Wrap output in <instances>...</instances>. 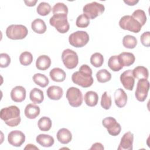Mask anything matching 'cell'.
I'll use <instances>...</instances> for the list:
<instances>
[{
    "instance_id": "cell-1",
    "label": "cell",
    "mask_w": 150,
    "mask_h": 150,
    "mask_svg": "<svg viewBox=\"0 0 150 150\" xmlns=\"http://www.w3.org/2000/svg\"><path fill=\"white\" fill-rule=\"evenodd\" d=\"M93 71L87 64H83L79 68V71H75L71 76L72 81L82 87H90L94 81L92 77Z\"/></svg>"
},
{
    "instance_id": "cell-2",
    "label": "cell",
    "mask_w": 150,
    "mask_h": 150,
    "mask_svg": "<svg viewBox=\"0 0 150 150\" xmlns=\"http://www.w3.org/2000/svg\"><path fill=\"white\" fill-rule=\"evenodd\" d=\"M0 117L7 125L11 127H16L21 121L20 109L16 105L3 108L0 111Z\"/></svg>"
},
{
    "instance_id": "cell-3",
    "label": "cell",
    "mask_w": 150,
    "mask_h": 150,
    "mask_svg": "<svg viewBox=\"0 0 150 150\" xmlns=\"http://www.w3.org/2000/svg\"><path fill=\"white\" fill-rule=\"evenodd\" d=\"M50 25L61 33H65L69 30L70 25L67 21V14L56 13L49 19Z\"/></svg>"
},
{
    "instance_id": "cell-4",
    "label": "cell",
    "mask_w": 150,
    "mask_h": 150,
    "mask_svg": "<svg viewBox=\"0 0 150 150\" xmlns=\"http://www.w3.org/2000/svg\"><path fill=\"white\" fill-rule=\"evenodd\" d=\"M27 28L23 25H11L6 28V35L12 40H21L24 39L28 35Z\"/></svg>"
},
{
    "instance_id": "cell-5",
    "label": "cell",
    "mask_w": 150,
    "mask_h": 150,
    "mask_svg": "<svg viewBox=\"0 0 150 150\" xmlns=\"http://www.w3.org/2000/svg\"><path fill=\"white\" fill-rule=\"evenodd\" d=\"M89 41V35L86 31L78 30L70 34L69 37V43L75 47H82Z\"/></svg>"
},
{
    "instance_id": "cell-6",
    "label": "cell",
    "mask_w": 150,
    "mask_h": 150,
    "mask_svg": "<svg viewBox=\"0 0 150 150\" xmlns=\"http://www.w3.org/2000/svg\"><path fill=\"white\" fill-rule=\"evenodd\" d=\"M104 11V5L95 1L86 4L83 9L84 14L91 19H94L101 15Z\"/></svg>"
},
{
    "instance_id": "cell-7",
    "label": "cell",
    "mask_w": 150,
    "mask_h": 150,
    "mask_svg": "<svg viewBox=\"0 0 150 150\" xmlns=\"http://www.w3.org/2000/svg\"><path fill=\"white\" fill-rule=\"evenodd\" d=\"M119 25L124 30H128L134 33H138L141 30L142 26L131 15H124L120 21Z\"/></svg>"
},
{
    "instance_id": "cell-8",
    "label": "cell",
    "mask_w": 150,
    "mask_h": 150,
    "mask_svg": "<svg viewBox=\"0 0 150 150\" xmlns=\"http://www.w3.org/2000/svg\"><path fill=\"white\" fill-rule=\"evenodd\" d=\"M62 60L65 67L69 69L75 68L79 63V57L77 53L70 49H66L63 51Z\"/></svg>"
},
{
    "instance_id": "cell-9",
    "label": "cell",
    "mask_w": 150,
    "mask_h": 150,
    "mask_svg": "<svg viewBox=\"0 0 150 150\" xmlns=\"http://www.w3.org/2000/svg\"><path fill=\"white\" fill-rule=\"evenodd\" d=\"M69 104L73 107H80L83 103V94L81 90L74 87H69L66 94Z\"/></svg>"
},
{
    "instance_id": "cell-10",
    "label": "cell",
    "mask_w": 150,
    "mask_h": 150,
    "mask_svg": "<svg viewBox=\"0 0 150 150\" xmlns=\"http://www.w3.org/2000/svg\"><path fill=\"white\" fill-rule=\"evenodd\" d=\"M149 89V82L147 79H139L137 84L135 96L137 100L143 102L147 97Z\"/></svg>"
},
{
    "instance_id": "cell-11",
    "label": "cell",
    "mask_w": 150,
    "mask_h": 150,
    "mask_svg": "<svg viewBox=\"0 0 150 150\" xmlns=\"http://www.w3.org/2000/svg\"><path fill=\"white\" fill-rule=\"evenodd\" d=\"M102 124L107 129L108 134L112 136H117L121 132V125L113 117H108L104 118Z\"/></svg>"
},
{
    "instance_id": "cell-12",
    "label": "cell",
    "mask_w": 150,
    "mask_h": 150,
    "mask_svg": "<svg viewBox=\"0 0 150 150\" xmlns=\"http://www.w3.org/2000/svg\"><path fill=\"white\" fill-rule=\"evenodd\" d=\"M8 141L11 145L16 147H19L25 142V135L21 131H12L8 134Z\"/></svg>"
},
{
    "instance_id": "cell-13",
    "label": "cell",
    "mask_w": 150,
    "mask_h": 150,
    "mask_svg": "<svg viewBox=\"0 0 150 150\" xmlns=\"http://www.w3.org/2000/svg\"><path fill=\"white\" fill-rule=\"evenodd\" d=\"M120 81L123 87L128 90H132L134 84L135 78L132 74V70H127L124 71L120 76Z\"/></svg>"
},
{
    "instance_id": "cell-14",
    "label": "cell",
    "mask_w": 150,
    "mask_h": 150,
    "mask_svg": "<svg viewBox=\"0 0 150 150\" xmlns=\"http://www.w3.org/2000/svg\"><path fill=\"white\" fill-rule=\"evenodd\" d=\"M134 141V134L130 131L125 132L121 139L118 150H131Z\"/></svg>"
},
{
    "instance_id": "cell-15",
    "label": "cell",
    "mask_w": 150,
    "mask_h": 150,
    "mask_svg": "<svg viewBox=\"0 0 150 150\" xmlns=\"http://www.w3.org/2000/svg\"><path fill=\"white\" fill-rule=\"evenodd\" d=\"M26 90L21 86H17L11 91V99L16 103L22 102L26 98Z\"/></svg>"
},
{
    "instance_id": "cell-16",
    "label": "cell",
    "mask_w": 150,
    "mask_h": 150,
    "mask_svg": "<svg viewBox=\"0 0 150 150\" xmlns=\"http://www.w3.org/2000/svg\"><path fill=\"white\" fill-rule=\"evenodd\" d=\"M114 101L115 105L119 108L124 107L127 102V95L125 91L119 88L114 93Z\"/></svg>"
},
{
    "instance_id": "cell-17",
    "label": "cell",
    "mask_w": 150,
    "mask_h": 150,
    "mask_svg": "<svg viewBox=\"0 0 150 150\" xmlns=\"http://www.w3.org/2000/svg\"><path fill=\"white\" fill-rule=\"evenodd\" d=\"M47 97L53 100H60L63 94V91L62 88L57 86H51L46 91Z\"/></svg>"
},
{
    "instance_id": "cell-18",
    "label": "cell",
    "mask_w": 150,
    "mask_h": 150,
    "mask_svg": "<svg viewBox=\"0 0 150 150\" xmlns=\"http://www.w3.org/2000/svg\"><path fill=\"white\" fill-rule=\"evenodd\" d=\"M118 57L121 64L123 67L130 66L135 60V56L130 52H122L118 55Z\"/></svg>"
},
{
    "instance_id": "cell-19",
    "label": "cell",
    "mask_w": 150,
    "mask_h": 150,
    "mask_svg": "<svg viewBox=\"0 0 150 150\" xmlns=\"http://www.w3.org/2000/svg\"><path fill=\"white\" fill-rule=\"evenodd\" d=\"M56 137L57 140L63 144H67L72 139V134L71 132L65 128L60 129L57 132Z\"/></svg>"
},
{
    "instance_id": "cell-20",
    "label": "cell",
    "mask_w": 150,
    "mask_h": 150,
    "mask_svg": "<svg viewBox=\"0 0 150 150\" xmlns=\"http://www.w3.org/2000/svg\"><path fill=\"white\" fill-rule=\"evenodd\" d=\"M51 65V59L47 55L39 56L36 61V67L40 70L45 71L49 69Z\"/></svg>"
},
{
    "instance_id": "cell-21",
    "label": "cell",
    "mask_w": 150,
    "mask_h": 150,
    "mask_svg": "<svg viewBox=\"0 0 150 150\" xmlns=\"http://www.w3.org/2000/svg\"><path fill=\"white\" fill-rule=\"evenodd\" d=\"M37 143L43 147H50L54 142V140L53 137L48 134H41L38 135L36 138Z\"/></svg>"
},
{
    "instance_id": "cell-22",
    "label": "cell",
    "mask_w": 150,
    "mask_h": 150,
    "mask_svg": "<svg viewBox=\"0 0 150 150\" xmlns=\"http://www.w3.org/2000/svg\"><path fill=\"white\" fill-rule=\"evenodd\" d=\"M49 76L53 81L56 82H62L65 80L66 74L63 69L59 67H54L50 70Z\"/></svg>"
},
{
    "instance_id": "cell-23",
    "label": "cell",
    "mask_w": 150,
    "mask_h": 150,
    "mask_svg": "<svg viewBox=\"0 0 150 150\" xmlns=\"http://www.w3.org/2000/svg\"><path fill=\"white\" fill-rule=\"evenodd\" d=\"M40 107L33 104H28L24 110L25 116L29 119L36 118L40 114Z\"/></svg>"
},
{
    "instance_id": "cell-24",
    "label": "cell",
    "mask_w": 150,
    "mask_h": 150,
    "mask_svg": "<svg viewBox=\"0 0 150 150\" xmlns=\"http://www.w3.org/2000/svg\"><path fill=\"white\" fill-rule=\"evenodd\" d=\"M32 29L36 33L43 34L46 30V25L43 20L37 18L35 19L31 23Z\"/></svg>"
},
{
    "instance_id": "cell-25",
    "label": "cell",
    "mask_w": 150,
    "mask_h": 150,
    "mask_svg": "<svg viewBox=\"0 0 150 150\" xmlns=\"http://www.w3.org/2000/svg\"><path fill=\"white\" fill-rule=\"evenodd\" d=\"M29 98L34 104H40L44 100L43 92L38 88H33L29 94Z\"/></svg>"
},
{
    "instance_id": "cell-26",
    "label": "cell",
    "mask_w": 150,
    "mask_h": 150,
    "mask_svg": "<svg viewBox=\"0 0 150 150\" xmlns=\"http://www.w3.org/2000/svg\"><path fill=\"white\" fill-rule=\"evenodd\" d=\"M86 104L89 107L96 106L98 101V96L97 93L94 91H88L86 93L84 97Z\"/></svg>"
},
{
    "instance_id": "cell-27",
    "label": "cell",
    "mask_w": 150,
    "mask_h": 150,
    "mask_svg": "<svg viewBox=\"0 0 150 150\" xmlns=\"http://www.w3.org/2000/svg\"><path fill=\"white\" fill-rule=\"evenodd\" d=\"M132 74L134 78L138 80L139 79H148L149 76V72L147 68L144 66H139L132 70Z\"/></svg>"
},
{
    "instance_id": "cell-28",
    "label": "cell",
    "mask_w": 150,
    "mask_h": 150,
    "mask_svg": "<svg viewBox=\"0 0 150 150\" xmlns=\"http://www.w3.org/2000/svg\"><path fill=\"white\" fill-rule=\"evenodd\" d=\"M32 79L36 84L43 88L46 87L49 83L48 78L43 74L36 73L33 76Z\"/></svg>"
},
{
    "instance_id": "cell-29",
    "label": "cell",
    "mask_w": 150,
    "mask_h": 150,
    "mask_svg": "<svg viewBox=\"0 0 150 150\" xmlns=\"http://www.w3.org/2000/svg\"><path fill=\"white\" fill-rule=\"evenodd\" d=\"M108 66L111 70L114 71H118L123 68V66L121 64L118 56L114 55L111 56L108 61Z\"/></svg>"
},
{
    "instance_id": "cell-30",
    "label": "cell",
    "mask_w": 150,
    "mask_h": 150,
    "mask_svg": "<svg viewBox=\"0 0 150 150\" xmlns=\"http://www.w3.org/2000/svg\"><path fill=\"white\" fill-rule=\"evenodd\" d=\"M52 120L47 117H41L38 122V126L40 130L42 131H48L50 130L52 127Z\"/></svg>"
},
{
    "instance_id": "cell-31",
    "label": "cell",
    "mask_w": 150,
    "mask_h": 150,
    "mask_svg": "<svg viewBox=\"0 0 150 150\" xmlns=\"http://www.w3.org/2000/svg\"><path fill=\"white\" fill-rule=\"evenodd\" d=\"M122 45L127 49H134L137 45V40L134 36L127 35H125L122 39Z\"/></svg>"
},
{
    "instance_id": "cell-32",
    "label": "cell",
    "mask_w": 150,
    "mask_h": 150,
    "mask_svg": "<svg viewBox=\"0 0 150 150\" xmlns=\"http://www.w3.org/2000/svg\"><path fill=\"white\" fill-rule=\"evenodd\" d=\"M50 5L46 2H41L36 8V11L39 15L46 16L49 14L52 11Z\"/></svg>"
},
{
    "instance_id": "cell-33",
    "label": "cell",
    "mask_w": 150,
    "mask_h": 150,
    "mask_svg": "<svg viewBox=\"0 0 150 150\" xmlns=\"http://www.w3.org/2000/svg\"><path fill=\"white\" fill-rule=\"evenodd\" d=\"M96 77L99 83H106L111 80V74L107 70L101 69L97 71Z\"/></svg>"
},
{
    "instance_id": "cell-34",
    "label": "cell",
    "mask_w": 150,
    "mask_h": 150,
    "mask_svg": "<svg viewBox=\"0 0 150 150\" xmlns=\"http://www.w3.org/2000/svg\"><path fill=\"white\" fill-rule=\"evenodd\" d=\"M136 21H137L142 26L146 22V16L144 11L142 9H137L134 11L131 15Z\"/></svg>"
},
{
    "instance_id": "cell-35",
    "label": "cell",
    "mask_w": 150,
    "mask_h": 150,
    "mask_svg": "<svg viewBox=\"0 0 150 150\" xmlns=\"http://www.w3.org/2000/svg\"><path fill=\"white\" fill-rule=\"evenodd\" d=\"M90 63L95 67H101L104 63L103 56L98 52L93 53L90 57Z\"/></svg>"
},
{
    "instance_id": "cell-36",
    "label": "cell",
    "mask_w": 150,
    "mask_h": 150,
    "mask_svg": "<svg viewBox=\"0 0 150 150\" xmlns=\"http://www.w3.org/2000/svg\"><path fill=\"white\" fill-rule=\"evenodd\" d=\"M33 61V56L31 53L28 51L22 52L19 56V62L23 66H28Z\"/></svg>"
},
{
    "instance_id": "cell-37",
    "label": "cell",
    "mask_w": 150,
    "mask_h": 150,
    "mask_svg": "<svg viewBox=\"0 0 150 150\" xmlns=\"http://www.w3.org/2000/svg\"><path fill=\"white\" fill-rule=\"evenodd\" d=\"M112 101L111 96L107 91H105L101 96V105L105 110H108L111 106Z\"/></svg>"
},
{
    "instance_id": "cell-38",
    "label": "cell",
    "mask_w": 150,
    "mask_h": 150,
    "mask_svg": "<svg viewBox=\"0 0 150 150\" xmlns=\"http://www.w3.org/2000/svg\"><path fill=\"white\" fill-rule=\"evenodd\" d=\"M90 24V19L85 15L81 14L76 19V25L77 27L81 28H84L87 27Z\"/></svg>"
},
{
    "instance_id": "cell-39",
    "label": "cell",
    "mask_w": 150,
    "mask_h": 150,
    "mask_svg": "<svg viewBox=\"0 0 150 150\" xmlns=\"http://www.w3.org/2000/svg\"><path fill=\"white\" fill-rule=\"evenodd\" d=\"M53 15L56 13H68V8L66 5L62 2L56 3L52 8Z\"/></svg>"
},
{
    "instance_id": "cell-40",
    "label": "cell",
    "mask_w": 150,
    "mask_h": 150,
    "mask_svg": "<svg viewBox=\"0 0 150 150\" xmlns=\"http://www.w3.org/2000/svg\"><path fill=\"white\" fill-rule=\"evenodd\" d=\"M11 63V57L7 53L0 54V67L2 68L7 67Z\"/></svg>"
},
{
    "instance_id": "cell-41",
    "label": "cell",
    "mask_w": 150,
    "mask_h": 150,
    "mask_svg": "<svg viewBox=\"0 0 150 150\" xmlns=\"http://www.w3.org/2000/svg\"><path fill=\"white\" fill-rule=\"evenodd\" d=\"M140 40L141 43L145 47H149L150 46V32L149 31L144 32L141 37Z\"/></svg>"
},
{
    "instance_id": "cell-42",
    "label": "cell",
    "mask_w": 150,
    "mask_h": 150,
    "mask_svg": "<svg viewBox=\"0 0 150 150\" xmlns=\"http://www.w3.org/2000/svg\"><path fill=\"white\" fill-rule=\"evenodd\" d=\"M104 146L102 145V144L100 142H96L93 144L91 146V147L90 148V149H101L103 150L104 149Z\"/></svg>"
},
{
    "instance_id": "cell-43",
    "label": "cell",
    "mask_w": 150,
    "mask_h": 150,
    "mask_svg": "<svg viewBox=\"0 0 150 150\" xmlns=\"http://www.w3.org/2000/svg\"><path fill=\"white\" fill-rule=\"evenodd\" d=\"M38 2L37 0H32V1H24L26 5L28 6H33L36 5V2Z\"/></svg>"
},
{
    "instance_id": "cell-44",
    "label": "cell",
    "mask_w": 150,
    "mask_h": 150,
    "mask_svg": "<svg viewBox=\"0 0 150 150\" xmlns=\"http://www.w3.org/2000/svg\"><path fill=\"white\" fill-rule=\"evenodd\" d=\"M124 2L125 3V4H128V5H129V6H133V5H135L136 4H137L139 1H138V0H132V1H131V0H127V1H124Z\"/></svg>"
},
{
    "instance_id": "cell-45",
    "label": "cell",
    "mask_w": 150,
    "mask_h": 150,
    "mask_svg": "<svg viewBox=\"0 0 150 150\" xmlns=\"http://www.w3.org/2000/svg\"><path fill=\"white\" fill-rule=\"evenodd\" d=\"M24 149H39V148L36 147L35 145L31 144H29L26 145V146L25 147Z\"/></svg>"
}]
</instances>
